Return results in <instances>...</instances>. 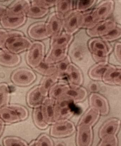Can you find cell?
I'll use <instances>...</instances> for the list:
<instances>
[{
	"label": "cell",
	"instance_id": "cell-24",
	"mask_svg": "<svg viewBox=\"0 0 121 146\" xmlns=\"http://www.w3.org/2000/svg\"><path fill=\"white\" fill-rule=\"evenodd\" d=\"M70 85L80 86L83 82V76L81 70L74 64L69 65L67 74Z\"/></svg>",
	"mask_w": 121,
	"mask_h": 146
},
{
	"label": "cell",
	"instance_id": "cell-22",
	"mask_svg": "<svg viewBox=\"0 0 121 146\" xmlns=\"http://www.w3.org/2000/svg\"><path fill=\"white\" fill-rule=\"evenodd\" d=\"M26 20V16L10 17L5 14L0 19V23L4 29L14 30L24 25Z\"/></svg>",
	"mask_w": 121,
	"mask_h": 146
},
{
	"label": "cell",
	"instance_id": "cell-32",
	"mask_svg": "<svg viewBox=\"0 0 121 146\" xmlns=\"http://www.w3.org/2000/svg\"><path fill=\"white\" fill-rule=\"evenodd\" d=\"M33 120L34 124L40 129H46L49 125L46 122L42 111L41 106L34 108L33 113Z\"/></svg>",
	"mask_w": 121,
	"mask_h": 146
},
{
	"label": "cell",
	"instance_id": "cell-31",
	"mask_svg": "<svg viewBox=\"0 0 121 146\" xmlns=\"http://www.w3.org/2000/svg\"><path fill=\"white\" fill-rule=\"evenodd\" d=\"M58 79L56 74L43 78L39 86L44 97H47L50 88L57 83Z\"/></svg>",
	"mask_w": 121,
	"mask_h": 146
},
{
	"label": "cell",
	"instance_id": "cell-43",
	"mask_svg": "<svg viewBox=\"0 0 121 146\" xmlns=\"http://www.w3.org/2000/svg\"><path fill=\"white\" fill-rule=\"evenodd\" d=\"M10 37V32L0 29V48L5 47V43Z\"/></svg>",
	"mask_w": 121,
	"mask_h": 146
},
{
	"label": "cell",
	"instance_id": "cell-12",
	"mask_svg": "<svg viewBox=\"0 0 121 146\" xmlns=\"http://www.w3.org/2000/svg\"><path fill=\"white\" fill-rule=\"evenodd\" d=\"M93 139V134L92 127L79 125L76 138L77 146H91Z\"/></svg>",
	"mask_w": 121,
	"mask_h": 146
},
{
	"label": "cell",
	"instance_id": "cell-13",
	"mask_svg": "<svg viewBox=\"0 0 121 146\" xmlns=\"http://www.w3.org/2000/svg\"><path fill=\"white\" fill-rule=\"evenodd\" d=\"M30 5L31 4L28 1H15L7 8L5 14L10 17L26 16L27 10Z\"/></svg>",
	"mask_w": 121,
	"mask_h": 146
},
{
	"label": "cell",
	"instance_id": "cell-46",
	"mask_svg": "<svg viewBox=\"0 0 121 146\" xmlns=\"http://www.w3.org/2000/svg\"><path fill=\"white\" fill-rule=\"evenodd\" d=\"M4 127V124L2 121L0 119V137L3 131Z\"/></svg>",
	"mask_w": 121,
	"mask_h": 146
},
{
	"label": "cell",
	"instance_id": "cell-45",
	"mask_svg": "<svg viewBox=\"0 0 121 146\" xmlns=\"http://www.w3.org/2000/svg\"><path fill=\"white\" fill-rule=\"evenodd\" d=\"M7 9L6 7L0 5V19L5 14Z\"/></svg>",
	"mask_w": 121,
	"mask_h": 146
},
{
	"label": "cell",
	"instance_id": "cell-19",
	"mask_svg": "<svg viewBox=\"0 0 121 146\" xmlns=\"http://www.w3.org/2000/svg\"><path fill=\"white\" fill-rule=\"evenodd\" d=\"M47 24L50 37L51 38L61 33L63 29V20L58 17L56 13L50 14Z\"/></svg>",
	"mask_w": 121,
	"mask_h": 146
},
{
	"label": "cell",
	"instance_id": "cell-26",
	"mask_svg": "<svg viewBox=\"0 0 121 146\" xmlns=\"http://www.w3.org/2000/svg\"><path fill=\"white\" fill-rule=\"evenodd\" d=\"M73 39V35L67 34L65 31L62 32L59 35L52 37L50 43V48H68Z\"/></svg>",
	"mask_w": 121,
	"mask_h": 146
},
{
	"label": "cell",
	"instance_id": "cell-6",
	"mask_svg": "<svg viewBox=\"0 0 121 146\" xmlns=\"http://www.w3.org/2000/svg\"><path fill=\"white\" fill-rule=\"evenodd\" d=\"M32 42L24 35L16 36L9 38L5 44V48L14 54L18 53L28 50L32 44Z\"/></svg>",
	"mask_w": 121,
	"mask_h": 146
},
{
	"label": "cell",
	"instance_id": "cell-39",
	"mask_svg": "<svg viewBox=\"0 0 121 146\" xmlns=\"http://www.w3.org/2000/svg\"><path fill=\"white\" fill-rule=\"evenodd\" d=\"M3 142L4 146H28L25 141L16 137H7Z\"/></svg>",
	"mask_w": 121,
	"mask_h": 146
},
{
	"label": "cell",
	"instance_id": "cell-20",
	"mask_svg": "<svg viewBox=\"0 0 121 146\" xmlns=\"http://www.w3.org/2000/svg\"><path fill=\"white\" fill-rule=\"evenodd\" d=\"M55 100L50 97L44 99L41 105L42 111L46 122L48 125L55 122L54 119V105Z\"/></svg>",
	"mask_w": 121,
	"mask_h": 146
},
{
	"label": "cell",
	"instance_id": "cell-36",
	"mask_svg": "<svg viewBox=\"0 0 121 146\" xmlns=\"http://www.w3.org/2000/svg\"><path fill=\"white\" fill-rule=\"evenodd\" d=\"M71 63V59L67 56L64 60L56 64L57 68L56 75L58 79L64 77L67 74L69 65Z\"/></svg>",
	"mask_w": 121,
	"mask_h": 146
},
{
	"label": "cell",
	"instance_id": "cell-17",
	"mask_svg": "<svg viewBox=\"0 0 121 146\" xmlns=\"http://www.w3.org/2000/svg\"><path fill=\"white\" fill-rule=\"evenodd\" d=\"M21 57L4 48L0 50V65L8 67L17 66L20 63Z\"/></svg>",
	"mask_w": 121,
	"mask_h": 146
},
{
	"label": "cell",
	"instance_id": "cell-47",
	"mask_svg": "<svg viewBox=\"0 0 121 146\" xmlns=\"http://www.w3.org/2000/svg\"><path fill=\"white\" fill-rule=\"evenodd\" d=\"M29 146H40L36 141H33Z\"/></svg>",
	"mask_w": 121,
	"mask_h": 146
},
{
	"label": "cell",
	"instance_id": "cell-25",
	"mask_svg": "<svg viewBox=\"0 0 121 146\" xmlns=\"http://www.w3.org/2000/svg\"><path fill=\"white\" fill-rule=\"evenodd\" d=\"M113 66L107 62H101L93 65L89 71L91 79L96 81L102 80L104 74Z\"/></svg>",
	"mask_w": 121,
	"mask_h": 146
},
{
	"label": "cell",
	"instance_id": "cell-35",
	"mask_svg": "<svg viewBox=\"0 0 121 146\" xmlns=\"http://www.w3.org/2000/svg\"><path fill=\"white\" fill-rule=\"evenodd\" d=\"M10 97V90L7 84H0V109L8 105Z\"/></svg>",
	"mask_w": 121,
	"mask_h": 146
},
{
	"label": "cell",
	"instance_id": "cell-37",
	"mask_svg": "<svg viewBox=\"0 0 121 146\" xmlns=\"http://www.w3.org/2000/svg\"><path fill=\"white\" fill-rule=\"evenodd\" d=\"M97 1L96 0H78L76 2L75 9L80 13L89 11Z\"/></svg>",
	"mask_w": 121,
	"mask_h": 146
},
{
	"label": "cell",
	"instance_id": "cell-33",
	"mask_svg": "<svg viewBox=\"0 0 121 146\" xmlns=\"http://www.w3.org/2000/svg\"><path fill=\"white\" fill-rule=\"evenodd\" d=\"M38 73L45 76H49L57 73V68L56 64H47L43 62L38 67L34 69Z\"/></svg>",
	"mask_w": 121,
	"mask_h": 146
},
{
	"label": "cell",
	"instance_id": "cell-14",
	"mask_svg": "<svg viewBox=\"0 0 121 146\" xmlns=\"http://www.w3.org/2000/svg\"><path fill=\"white\" fill-rule=\"evenodd\" d=\"M87 96V92L84 88L70 85L66 91L64 98L75 103H78L84 101Z\"/></svg>",
	"mask_w": 121,
	"mask_h": 146
},
{
	"label": "cell",
	"instance_id": "cell-44",
	"mask_svg": "<svg viewBox=\"0 0 121 146\" xmlns=\"http://www.w3.org/2000/svg\"><path fill=\"white\" fill-rule=\"evenodd\" d=\"M121 42L120 41L117 42L115 43L114 48V53L116 60L120 64H121Z\"/></svg>",
	"mask_w": 121,
	"mask_h": 146
},
{
	"label": "cell",
	"instance_id": "cell-16",
	"mask_svg": "<svg viewBox=\"0 0 121 146\" xmlns=\"http://www.w3.org/2000/svg\"><path fill=\"white\" fill-rule=\"evenodd\" d=\"M102 80L107 84L120 86L121 66H115L113 65L104 74Z\"/></svg>",
	"mask_w": 121,
	"mask_h": 146
},
{
	"label": "cell",
	"instance_id": "cell-28",
	"mask_svg": "<svg viewBox=\"0 0 121 146\" xmlns=\"http://www.w3.org/2000/svg\"><path fill=\"white\" fill-rule=\"evenodd\" d=\"M100 112L96 108L90 107L85 113L79 122V125L92 127L97 122L100 117Z\"/></svg>",
	"mask_w": 121,
	"mask_h": 146
},
{
	"label": "cell",
	"instance_id": "cell-4",
	"mask_svg": "<svg viewBox=\"0 0 121 146\" xmlns=\"http://www.w3.org/2000/svg\"><path fill=\"white\" fill-rule=\"evenodd\" d=\"M36 79V76L34 71L26 68L17 69L11 74V79L17 86L25 87L30 86Z\"/></svg>",
	"mask_w": 121,
	"mask_h": 146
},
{
	"label": "cell",
	"instance_id": "cell-9",
	"mask_svg": "<svg viewBox=\"0 0 121 146\" xmlns=\"http://www.w3.org/2000/svg\"><path fill=\"white\" fill-rule=\"evenodd\" d=\"M116 21L113 19H108L99 22L93 29L87 30V35L92 38L101 37L107 35L117 25Z\"/></svg>",
	"mask_w": 121,
	"mask_h": 146
},
{
	"label": "cell",
	"instance_id": "cell-1",
	"mask_svg": "<svg viewBox=\"0 0 121 146\" xmlns=\"http://www.w3.org/2000/svg\"><path fill=\"white\" fill-rule=\"evenodd\" d=\"M28 116V110L21 105H8L0 109V119L6 125L25 120Z\"/></svg>",
	"mask_w": 121,
	"mask_h": 146
},
{
	"label": "cell",
	"instance_id": "cell-10",
	"mask_svg": "<svg viewBox=\"0 0 121 146\" xmlns=\"http://www.w3.org/2000/svg\"><path fill=\"white\" fill-rule=\"evenodd\" d=\"M115 3L112 0L103 1L93 10V14L99 22L104 21L113 14L114 11Z\"/></svg>",
	"mask_w": 121,
	"mask_h": 146
},
{
	"label": "cell",
	"instance_id": "cell-23",
	"mask_svg": "<svg viewBox=\"0 0 121 146\" xmlns=\"http://www.w3.org/2000/svg\"><path fill=\"white\" fill-rule=\"evenodd\" d=\"M44 97L39 86H36L27 94L26 98L27 104L30 108H34L41 106Z\"/></svg>",
	"mask_w": 121,
	"mask_h": 146
},
{
	"label": "cell",
	"instance_id": "cell-38",
	"mask_svg": "<svg viewBox=\"0 0 121 146\" xmlns=\"http://www.w3.org/2000/svg\"><path fill=\"white\" fill-rule=\"evenodd\" d=\"M121 36V26L118 24L113 30L109 32L107 35L101 37L106 41L112 42L120 39Z\"/></svg>",
	"mask_w": 121,
	"mask_h": 146
},
{
	"label": "cell",
	"instance_id": "cell-27",
	"mask_svg": "<svg viewBox=\"0 0 121 146\" xmlns=\"http://www.w3.org/2000/svg\"><path fill=\"white\" fill-rule=\"evenodd\" d=\"M56 13L62 19L73 10V1L71 0H57L55 5Z\"/></svg>",
	"mask_w": 121,
	"mask_h": 146
},
{
	"label": "cell",
	"instance_id": "cell-15",
	"mask_svg": "<svg viewBox=\"0 0 121 146\" xmlns=\"http://www.w3.org/2000/svg\"><path fill=\"white\" fill-rule=\"evenodd\" d=\"M90 107L96 108L102 115H107L109 111V107L106 98L96 93L91 94L89 98Z\"/></svg>",
	"mask_w": 121,
	"mask_h": 146
},
{
	"label": "cell",
	"instance_id": "cell-18",
	"mask_svg": "<svg viewBox=\"0 0 121 146\" xmlns=\"http://www.w3.org/2000/svg\"><path fill=\"white\" fill-rule=\"evenodd\" d=\"M120 121L116 118H112L106 121L101 127L99 136L101 139L109 135H116L120 129Z\"/></svg>",
	"mask_w": 121,
	"mask_h": 146
},
{
	"label": "cell",
	"instance_id": "cell-29",
	"mask_svg": "<svg viewBox=\"0 0 121 146\" xmlns=\"http://www.w3.org/2000/svg\"><path fill=\"white\" fill-rule=\"evenodd\" d=\"M99 22L95 17L93 10L82 13L80 27L87 30L93 29Z\"/></svg>",
	"mask_w": 121,
	"mask_h": 146
},
{
	"label": "cell",
	"instance_id": "cell-41",
	"mask_svg": "<svg viewBox=\"0 0 121 146\" xmlns=\"http://www.w3.org/2000/svg\"><path fill=\"white\" fill-rule=\"evenodd\" d=\"M98 146H118V141L116 135H109L101 139Z\"/></svg>",
	"mask_w": 121,
	"mask_h": 146
},
{
	"label": "cell",
	"instance_id": "cell-2",
	"mask_svg": "<svg viewBox=\"0 0 121 146\" xmlns=\"http://www.w3.org/2000/svg\"><path fill=\"white\" fill-rule=\"evenodd\" d=\"M87 46L93 60L96 62H108L109 55L113 50L109 42L96 37L89 40Z\"/></svg>",
	"mask_w": 121,
	"mask_h": 146
},
{
	"label": "cell",
	"instance_id": "cell-30",
	"mask_svg": "<svg viewBox=\"0 0 121 146\" xmlns=\"http://www.w3.org/2000/svg\"><path fill=\"white\" fill-rule=\"evenodd\" d=\"M69 86V85L64 82L56 83L49 90V97L55 100L64 98V94Z\"/></svg>",
	"mask_w": 121,
	"mask_h": 146
},
{
	"label": "cell",
	"instance_id": "cell-48",
	"mask_svg": "<svg viewBox=\"0 0 121 146\" xmlns=\"http://www.w3.org/2000/svg\"><path fill=\"white\" fill-rule=\"evenodd\" d=\"M56 146H65L64 144H57Z\"/></svg>",
	"mask_w": 121,
	"mask_h": 146
},
{
	"label": "cell",
	"instance_id": "cell-11",
	"mask_svg": "<svg viewBox=\"0 0 121 146\" xmlns=\"http://www.w3.org/2000/svg\"><path fill=\"white\" fill-rule=\"evenodd\" d=\"M30 38L37 41L44 40L50 37L47 23L39 22L32 25L28 30Z\"/></svg>",
	"mask_w": 121,
	"mask_h": 146
},
{
	"label": "cell",
	"instance_id": "cell-7",
	"mask_svg": "<svg viewBox=\"0 0 121 146\" xmlns=\"http://www.w3.org/2000/svg\"><path fill=\"white\" fill-rule=\"evenodd\" d=\"M82 13L73 9L63 19V29L65 32L70 35L78 31L81 19Z\"/></svg>",
	"mask_w": 121,
	"mask_h": 146
},
{
	"label": "cell",
	"instance_id": "cell-40",
	"mask_svg": "<svg viewBox=\"0 0 121 146\" xmlns=\"http://www.w3.org/2000/svg\"><path fill=\"white\" fill-rule=\"evenodd\" d=\"M57 0L50 1V0H35L31 1V5L37 6L42 8L49 9L55 6Z\"/></svg>",
	"mask_w": 121,
	"mask_h": 146
},
{
	"label": "cell",
	"instance_id": "cell-42",
	"mask_svg": "<svg viewBox=\"0 0 121 146\" xmlns=\"http://www.w3.org/2000/svg\"><path fill=\"white\" fill-rule=\"evenodd\" d=\"M36 141L40 146H54L51 139L47 134H42Z\"/></svg>",
	"mask_w": 121,
	"mask_h": 146
},
{
	"label": "cell",
	"instance_id": "cell-21",
	"mask_svg": "<svg viewBox=\"0 0 121 146\" xmlns=\"http://www.w3.org/2000/svg\"><path fill=\"white\" fill-rule=\"evenodd\" d=\"M68 48H50L48 54L44 59L46 63L55 64L64 60L67 56Z\"/></svg>",
	"mask_w": 121,
	"mask_h": 146
},
{
	"label": "cell",
	"instance_id": "cell-3",
	"mask_svg": "<svg viewBox=\"0 0 121 146\" xmlns=\"http://www.w3.org/2000/svg\"><path fill=\"white\" fill-rule=\"evenodd\" d=\"M45 52V46L42 42H33L26 54L27 64L34 69L38 67L44 61Z\"/></svg>",
	"mask_w": 121,
	"mask_h": 146
},
{
	"label": "cell",
	"instance_id": "cell-34",
	"mask_svg": "<svg viewBox=\"0 0 121 146\" xmlns=\"http://www.w3.org/2000/svg\"><path fill=\"white\" fill-rule=\"evenodd\" d=\"M49 11V9H45L31 4L27 10L26 16L33 19L42 18L47 15Z\"/></svg>",
	"mask_w": 121,
	"mask_h": 146
},
{
	"label": "cell",
	"instance_id": "cell-5",
	"mask_svg": "<svg viewBox=\"0 0 121 146\" xmlns=\"http://www.w3.org/2000/svg\"><path fill=\"white\" fill-rule=\"evenodd\" d=\"M74 124L67 119L55 121L50 128V135L55 138H61L69 136L75 132Z\"/></svg>",
	"mask_w": 121,
	"mask_h": 146
},
{
	"label": "cell",
	"instance_id": "cell-8",
	"mask_svg": "<svg viewBox=\"0 0 121 146\" xmlns=\"http://www.w3.org/2000/svg\"><path fill=\"white\" fill-rule=\"evenodd\" d=\"M71 100L66 98L55 100L54 105L55 121L67 119L73 115L70 107Z\"/></svg>",
	"mask_w": 121,
	"mask_h": 146
}]
</instances>
